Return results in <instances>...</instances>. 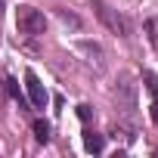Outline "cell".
<instances>
[{"label": "cell", "instance_id": "6da1fadb", "mask_svg": "<svg viewBox=\"0 0 158 158\" xmlns=\"http://www.w3.org/2000/svg\"><path fill=\"white\" fill-rule=\"evenodd\" d=\"M16 28H19L22 34H28V37H37V34L47 31V19H44V13H40L37 6H19V13H16Z\"/></svg>", "mask_w": 158, "mask_h": 158}, {"label": "cell", "instance_id": "7a4b0ae2", "mask_svg": "<svg viewBox=\"0 0 158 158\" xmlns=\"http://www.w3.org/2000/svg\"><path fill=\"white\" fill-rule=\"evenodd\" d=\"M93 6H96V16H99V19H102L115 34H121V37H127V34H130V25H127V19H124L121 13H115L112 6H106L102 0H93Z\"/></svg>", "mask_w": 158, "mask_h": 158}, {"label": "cell", "instance_id": "3957f363", "mask_svg": "<svg viewBox=\"0 0 158 158\" xmlns=\"http://www.w3.org/2000/svg\"><path fill=\"white\" fill-rule=\"evenodd\" d=\"M25 90H28V99H31L34 109H47V99H50V96H47V90H44V84H40V77H37L31 68L25 71Z\"/></svg>", "mask_w": 158, "mask_h": 158}, {"label": "cell", "instance_id": "277c9868", "mask_svg": "<svg viewBox=\"0 0 158 158\" xmlns=\"http://www.w3.org/2000/svg\"><path fill=\"white\" fill-rule=\"evenodd\" d=\"M143 81H146V90L152 93V121L158 124V77H155V71H146Z\"/></svg>", "mask_w": 158, "mask_h": 158}, {"label": "cell", "instance_id": "5b68a950", "mask_svg": "<svg viewBox=\"0 0 158 158\" xmlns=\"http://www.w3.org/2000/svg\"><path fill=\"white\" fill-rule=\"evenodd\" d=\"M115 96H124V106H127V112L133 109V84H130V77H127V74L121 77V84L115 87Z\"/></svg>", "mask_w": 158, "mask_h": 158}, {"label": "cell", "instance_id": "8992f818", "mask_svg": "<svg viewBox=\"0 0 158 158\" xmlns=\"http://www.w3.org/2000/svg\"><path fill=\"white\" fill-rule=\"evenodd\" d=\"M84 146H87V152H93V155H99L106 143H102V136H99V133H93V130H87V133H84Z\"/></svg>", "mask_w": 158, "mask_h": 158}, {"label": "cell", "instance_id": "52a82bcc", "mask_svg": "<svg viewBox=\"0 0 158 158\" xmlns=\"http://www.w3.org/2000/svg\"><path fill=\"white\" fill-rule=\"evenodd\" d=\"M34 136H37V143H50V124L47 121H34Z\"/></svg>", "mask_w": 158, "mask_h": 158}, {"label": "cell", "instance_id": "ba28073f", "mask_svg": "<svg viewBox=\"0 0 158 158\" xmlns=\"http://www.w3.org/2000/svg\"><path fill=\"white\" fill-rule=\"evenodd\" d=\"M146 31H149V40H152V47L158 50V19H149V22H146Z\"/></svg>", "mask_w": 158, "mask_h": 158}, {"label": "cell", "instance_id": "9c48e42d", "mask_svg": "<svg viewBox=\"0 0 158 158\" xmlns=\"http://www.w3.org/2000/svg\"><path fill=\"white\" fill-rule=\"evenodd\" d=\"M6 90H10V96H13V99H19V102H22V96H19V87H16V81H13V77H6Z\"/></svg>", "mask_w": 158, "mask_h": 158}, {"label": "cell", "instance_id": "30bf717a", "mask_svg": "<svg viewBox=\"0 0 158 158\" xmlns=\"http://www.w3.org/2000/svg\"><path fill=\"white\" fill-rule=\"evenodd\" d=\"M77 115H81V118L87 121V118H90V106H77Z\"/></svg>", "mask_w": 158, "mask_h": 158}]
</instances>
